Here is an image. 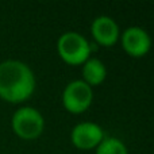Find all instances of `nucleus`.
Masks as SVG:
<instances>
[{
    "label": "nucleus",
    "mask_w": 154,
    "mask_h": 154,
    "mask_svg": "<svg viewBox=\"0 0 154 154\" xmlns=\"http://www.w3.org/2000/svg\"><path fill=\"white\" fill-rule=\"evenodd\" d=\"M35 77L24 62L7 60L0 64V97L10 103H22L32 95Z\"/></svg>",
    "instance_id": "nucleus-1"
},
{
    "label": "nucleus",
    "mask_w": 154,
    "mask_h": 154,
    "mask_svg": "<svg viewBox=\"0 0 154 154\" xmlns=\"http://www.w3.org/2000/svg\"><path fill=\"white\" fill-rule=\"evenodd\" d=\"M58 54L65 62L70 65L84 64L89 58L91 46L88 41L79 32H64L57 42Z\"/></svg>",
    "instance_id": "nucleus-2"
},
{
    "label": "nucleus",
    "mask_w": 154,
    "mask_h": 154,
    "mask_svg": "<svg viewBox=\"0 0 154 154\" xmlns=\"http://www.w3.org/2000/svg\"><path fill=\"white\" fill-rule=\"evenodd\" d=\"M12 130L22 139H35L43 131V118L32 107H22L16 109L11 120Z\"/></svg>",
    "instance_id": "nucleus-3"
},
{
    "label": "nucleus",
    "mask_w": 154,
    "mask_h": 154,
    "mask_svg": "<svg viewBox=\"0 0 154 154\" xmlns=\"http://www.w3.org/2000/svg\"><path fill=\"white\" fill-rule=\"evenodd\" d=\"M93 99L92 87L82 80H75L66 85L62 95L64 107L72 114H81L89 108Z\"/></svg>",
    "instance_id": "nucleus-4"
},
{
    "label": "nucleus",
    "mask_w": 154,
    "mask_h": 154,
    "mask_svg": "<svg viewBox=\"0 0 154 154\" xmlns=\"http://www.w3.org/2000/svg\"><path fill=\"white\" fill-rule=\"evenodd\" d=\"M70 138L76 147L88 150L95 146H99L100 142L104 139V134L99 125L92 122H84L79 123L73 128Z\"/></svg>",
    "instance_id": "nucleus-5"
},
{
    "label": "nucleus",
    "mask_w": 154,
    "mask_h": 154,
    "mask_svg": "<svg viewBox=\"0 0 154 154\" xmlns=\"http://www.w3.org/2000/svg\"><path fill=\"white\" fill-rule=\"evenodd\" d=\"M123 49L133 57H143L152 46L149 34L141 27H128L122 37Z\"/></svg>",
    "instance_id": "nucleus-6"
},
{
    "label": "nucleus",
    "mask_w": 154,
    "mask_h": 154,
    "mask_svg": "<svg viewBox=\"0 0 154 154\" xmlns=\"http://www.w3.org/2000/svg\"><path fill=\"white\" fill-rule=\"evenodd\" d=\"M91 31L99 45L112 46L116 43L119 37V27L116 22L109 16H99L92 22Z\"/></svg>",
    "instance_id": "nucleus-7"
},
{
    "label": "nucleus",
    "mask_w": 154,
    "mask_h": 154,
    "mask_svg": "<svg viewBox=\"0 0 154 154\" xmlns=\"http://www.w3.org/2000/svg\"><path fill=\"white\" fill-rule=\"evenodd\" d=\"M106 66L99 58H88L84 62L82 76H84V82H87L89 87L101 84L106 79Z\"/></svg>",
    "instance_id": "nucleus-8"
},
{
    "label": "nucleus",
    "mask_w": 154,
    "mask_h": 154,
    "mask_svg": "<svg viewBox=\"0 0 154 154\" xmlns=\"http://www.w3.org/2000/svg\"><path fill=\"white\" fill-rule=\"evenodd\" d=\"M96 154H128L125 143L118 138H104L100 142Z\"/></svg>",
    "instance_id": "nucleus-9"
}]
</instances>
